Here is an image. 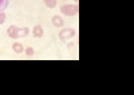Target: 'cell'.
Masks as SVG:
<instances>
[{
  "mask_svg": "<svg viewBox=\"0 0 134 95\" xmlns=\"http://www.w3.org/2000/svg\"><path fill=\"white\" fill-rule=\"evenodd\" d=\"M5 22V14L4 12H0V24H3Z\"/></svg>",
  "mask_w": 134,
  "mask_h": 95,
  "instance_id": "8fae6325",
  "label": "cell"
},
{
  "mask_svg": "<svg viewBox=\"0 0 134 95\" xmlns=\"http://www.w3.org/2000/svg\"><path fill=\"white\" fill-rule=\"evenodd\" d=\"M75 34H76V32H75L74 28H64V29H62L60 32H59V39H60L62 41H66L67 39L74 38Z\"/></svg>",
  "mask_w": 134,
  "mask_h": 95,
  "instance_id": "7a4b0ae2",
  "label": "cell"
},
{
  "mask_svg": "<svg viewBox=\"0 0 134 95\" xmlns=\"http://www.w3.org/2000/svg\"><path fill=\"white\" fill-rule=\"evenodd\" d=\"M7 34H8L9 38L18 39V38H20V28L16 27V26H11V27H8V29H7Z\"/></svg>",
  "mask_w": 134,
  "mask_h": 95,
  "instance_id": "3957f363",
  "label": "cell"
},
{
  "mask_svg": "<svg viewBox=\"0 0 134 95\" xmlns=\"http://www.w3.org/2000/svg\"><path fill=\"white\" fill-rule=\"evenodd\" d=\"M12 51L15 52V54H21V52L24 51V47L21 43H19V41H15V43L12 44Z\"/></svg>",
  "mask_w": 134,
  "mask_h": 95,
  "instance_id": "8992f818",
  "label": "cell"
},
{
  "mask_svg": "<svg viewBox=\"0 0 134 95\" xmlns=\"http://www.w3.org/2000/svg\"><path fill=\"white\" fill-rule=\"evenodd\" d=\"M43 2L48 8H54L55 5H57V0H43Z\"/></svg>",
  "mask_w": 134,
  "mask_h": 95,
  "instance_id": "ba28073f",
  "label": "cell"
},
{
  "mask_svg": "<svg viewBox=\"0 0 134 95\" xmlns=\"http://www.w3.org/2000/svg\"><path fill=\"white\" fill-rule=\"evenodd\" d=\"M8 4H9V0H0V12H3L8 7Z\"/></svg>",
  "mask_w": 134,
  "mask_h": 95,
  "instance_id": "52a82bcc",
  "label": "cell"
},
{
  "mask_svg": "<svg viewBox=\"0 0 134 95\" xmlns=\"http://www.w3.org/2000/svg\"><path fill=\"white\" fill-rule=\"evenodd\" d=\"M74 2H75V4H76V3H78V0H74Z\"/></svg>",
  "mask_w": 134,
  "mask_h": 95,
  "instance_id": "7c38bea8",
  "label": "cell"
},
{
  "mask_svg": "<svg viewBox=\"0 0 134 95\" xmlns=\"http://www.w3.org/2000/svg\"><path fill=\"white\" fill-rule=\"evenodd\" d=\"M28 32H30V28H28V27H24L23 29H20V36L24 38V36L28 35Z\"/></svg>",
  "mask_w": 134,
  "mask_h": 95,
  "instance_id": "9c48e42d",
  "label": "cell"
},
{
  "mask_svg": "<svg viewBox=\"0 0 134 95\" xmlns=\"http://www.w3.org/2000/svg\"><path fill=\"white\" fill-rule=\"evenodd\" d=\"M34 52H35V51H34V48H32V47L26 48V55H27V56H32V55H34Z\"/></svg>",
  "mask_w": 134,
  "mask_h": 95,
  "instance_id": "30bf717a",
  "label": "cell"
},
{
  "mask_svg": "<svg viewBox=\"0 0 134 95\" xmlns=\"http://www.w3.org/2000/svg\"><path fill=\"white\" fill-rule=\"evenodd\" d=\"M43 27L40 26V24H38V26H35L34 27V29H32V35L35 36V38H42L43 36Z\"/></svg>",
  "mask_w": 134,
  "mask_h": 95,
  "instance_id": "277c9868",
  "label": "cell"
},
{
  "mask_svg": "<svg viewBox=\"0 0 134 95\" xmlns=\"http://www.w3.org/2000/svg\"><path fill=\"white\" fill-rule=\"evenodd\" d=\"M60 12L67 16H75L78 15V4H63L60 7Z\"/></svg>",
  "mask_w": 134,
  "mask_h": 95,
  "instance_id": "6da1fadb",
  "label": "cell"
},
{
  "mask_svg": "<svg viewBox=\"0 0 134 95\" xmlns=\"http://www.w3.org/2000/svg\"><path fill=\"white\" fill-rule=\"evenodd\" d=\"M63 19H62V16H59V15H55V16H52V24H54V27H63Z\"/></svg>",
  "mask_w": 134,
  "mask_h": 95,
  "instance_id": "5b68a950",
  "label": "cell"
}]
</instances>
